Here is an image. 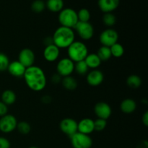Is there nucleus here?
I'll use <instances>...</instances> for the list:
<instances>
[{
	"label": "nucleus",
	"mask_w": 148,
	"mask_h": 148,
	"mask_svg": "<svg viewBox=\"0 0 148 148\" xmlns=\"http://www.w3.org/2000/svg\"><path fill=\"white\" fill-rule=\"evenodd\" d=\"M44 43L46 44V46H49V45H51V44H53L52 37H47L46 38H45Z\"/></svg>",
	"instance_id": "58836bf2"
},
{
	"label": "nucleus",
	"mask_w": 148,
	"mask_h": 148,
	"mask_svg": "<svg viewBox=\"0 0 148 148\" xmlns=\"http://www.w3.org/2000/svg\"><path fill=\"white\" fill-rule=\"evenodd\" d=\"M26 68L18 61H13L9 64L7 71L12 76L17 78L23 77Z\"/></svg>",
	"instance_id": "dca6fc26"
},
{
	"label": "nucleus",
	"mask_w": 148,
	"mask_h": 148,
	"mask_svg": "<svg viewBox=\"0 0 148 148\" xmlns=\"http://www.w3.org/2000/svg\"><path fill=\"white\" fill-rule=\"evenodd\" d=\"M103 22L107 27H112L116 23V18L112 12L104 13V15L103 17Z\"/></svg>",
	"instance_id": "bb28decb"
},
{
	"label": "nucleus",
	"mask_w": 148,
	"mask_h": 148,
	"mask_svg": "<svg viewBox=\"0 0 148 148\" xmlns=\"http://www.w3.org/2000/svg\"><path fill=\"white\" fill-rule=\"evenodd\" d=\"M94 112L97 116L98 119L107 120L110 118L112 114V109L109 104L107 103L101 101L97 103L94 107Z\"/></svg>",
	"instance_id": "f8f14e48"
},
{
	"label": "nucleus",
	"mask_w": 148,
	"mask_h": 148,
	"mask_svg": "<svg viewBox=\"0 0 148 148\" xmlns=\"http://www.w3.org/2000/svg\"><path fill=\"white\" fill-rule=\"evenodd\" d=\"M98 7L104 13L112 12L120 4V0H98Z\"/></svg>",
	"instance_id": "f3484780"
},
{
	"label": "nucleus",
	"mask_w": 148,
	"mask_h": 148,
	"mask_svg": "<svg viewBox=\"0 0 148 148\" xmlns=\"http://www.w3.org/2000/svg\"><path fill=\"white\" fill-rule=\"evenodd\" d=\"M62 77L59 75V74H53L51 77V82L54 84H58L62 82Z\"/></svg>",
	"instance_id": "f704fd0d"
},
{
	"label": "nucleus",
	"mask_w": 148,
	"mask_h": 148,
	"mask_svg": "<svg viewBox=\"0 0 148 148\" xmlns=\"http://www.w3.org/2000/svg\"><path fill=\"white\" fill-rule=\"evenodd\" d=\"M59 55H60V49H59L54 44L46 46L43 50V57L49 62H53L57 60L59 57Z\"/></svg>",
	"instance_id": "4468645a"
},
{
	"label": "nucleus",
	"mask_w": 148,
	"mask_h": 148,
	"mask_svg": "<svg viewBox=\"0 0 148 148\" xmlns=\"http://www.w3.org/2000/svg\"><path fill=\"white\" fill-rule=\"evenodd\" d=\"M23 78L27 86L36 92L43 90L47 84V79L44 71L35 65L26 68Z\"/></svg>",
	"instance_id": "f257e3e1"
},
{
	"label": "nucleus",
	"mask_w": 148,
	"mask_h": 148,
	"mask_svg": "<svg viewBox=\"0 0 148 148\" xmlns=\"http://www.w3.org/2000/svg\"><path fill=\"white\" fill-rule=\"evenodd\" d=\"M101 60V62H105V61H108L111 59V50H110V47H107V46H102L99 48L98 50V52L96 53Z\"/></svg>",
	"instance_id": "b1692460"
},
{
	"label": "nucleus",
	"mask_w": 148,
	"mask_h": 148,
	"mask_svg": "<svg viewBox=\"0 0 148 148\" xmlns=\"http://www.w3.org/2000/svg\"><path fill=\"white\" fill-rule=\"evenodd\" d=\"M36 56L33 50L28 48L22 49L18 55V62H20L25 68L34 65Z\"/></svg>",
	"instance_id": "9d476101"
},
{
	"label": "nucleus",
	"mask_w": 148,
	"mask_h": 148,
	"mask_svg": "<svg viewBox=\"0 0 148 148\" xmlns=\"http://www.w3.org/2000/svg\"><path fill=\"white\" fill-rule=\"evenodd\" d=\"M110 50H111V56H113L115 58H120L124 55V48L121 43H116L113 46L110 47Z\"/></svg>",
	"instance_id": "393cba45"
},
{
	"label": "nucleus",
	"mask_w": 148,
	"mask_h": 148,
	"mask_svg": "<svg viewBox=\"0 0 148 148\" xmlns=\"http://www.w3.org/2000/svg\"><path fill=\"white\" fill-rule=\"evenodd\" d=\"M53 43L59 49H67L75 40V34L73 29L60 26L53 33Z\"/></svg>",
	"instance_id": "f03ea898"
},
{
	"label": "nucleus",
	"mask_w": 148,
	"mask_h": 148,
	"mask_svg": "<svg viewBox=\"0 0 148 148\" xmlns=\"http://www.w3.org/2000/svg\"><path fill=\"white\" fill-rule=\"evenodd\" d=\"M46 7L52 12H59L64 9L63 0H48Z\"/></svg>",
	"instance_id": "412c9836"
},
{
	"label": "nucleus",
	"mask_w": 148,
	"mask_h": 148,
	"mask_svg": "<svg viewBox=\"0 0 148 148\" xmlns=\"http://www.w3.org/2000/svg\"><path fill=\"white\" fill-rule=\"evenodd\" d=\"M120 108L123 113L127 114H132L137 109V103L131 98H127L122 101L120 104Z\"/></svg>",
	"instance_id": "a211bd4d"
},
{
	"label": "nucleus",
	"mask_w": 148,
	"mask_h": 148,
	"mask_svg": "<svg viewBox=\"0 0 148 148\" xmlns=\"http://www.w3.org/2000/svg\"><path fill=\"white\" fill-rule=\"evenodd\" d=\"M57 74L62 77L71 76L75 71V62L69 58H63L59 61L56 65Z\"/></svg>",
	"instance_id": "1a4fd4ad"
},
{
	"label": "nucleus",
	"mask_w": 148,
	"mask_h": 148,
	"mask_svg": "<svg viewBox=\"0 0 148 148\" xmlns=\"http://www.w3.org/2000/svg\"><path fill=\"white\" fill-rule=\"evenodd\" d=\"M11 143L4 137H0V148H10Z\"/></svg>",
	"instance_id": "473e14b6"
},
{
	"label": "nucleus",
	"mask_w": 148,
	"mask_h": 148,
	"mask_svg": "<svg viewBox=\"0 0 148 148\" xmlns=\"http://www.w3.org/2000/svg\"><path fill=\"white\" fill-rule=\"evenodd\" d=\"M142 79L140 76L137 75H131L127 77V84L130 88L137 89L142 85Z\"/></svg>",
	"instance_id": "5701e85b"
},
{
	"label": "nucleus",
	"mask_w": 148,
	"mask_h": 148,
	"mask_svg": "<svg viewBox=\"0 0 148 148\" xmlns=\"http://www.w3.org/2000/svg\"><path fill=\"white\" fill-rule=\"evenodd\" d=\"M137 148H148V143L146 140H143L137 145Z\"/></svg>",
	"instance_id": "4c0bfd02"
},
{
	"label": "nucleus",
	"mask_w": 148,
	"mask_h": 148,
	"mask_svg": "<svg viewBox=\"0 0 148 148\" xmlns=\"http://www.w3.org/2000/svg\"><path fill=\"white\" fill-rule=\"evenodd\" d=\"M68 58L73 62L85 60L88 54V49L82 41H75L67 48Z\"/></svg>",
	"instance_id": "7ed1b4c3"
},
{
	"label": "nucleus",
	"mask_w": 148,
	"mask_h": 148,
	"mask_svg": "<svg viewBox=\"0 0 148 148\" xmlns=\"http://www.w3.org/2000/svg\"><path fill=\"white\" fill-rule=\"evenodd\" d=\"M86 63V64L88 65V66L89 67V69H96L97 68L99 67L100 65L101 64V60L100 59V58L98 57V55L96 53H88V56H86V58L84 60Z\"/></svg>",
	"instance_id": "aec40b11"
},
{
	"label": "nucleus",
	"mask_w": 148,
	"mask_h": 148,
	"mask_svg": "<svg viewBox=\"0 0 148 148\" xmlns=\"http://www.w3.org/2000/svg\"><path fill=\"white\" fill-rule=\"evenodd\" d=\"M17 129L18 130L19 132L22 134H29L30 132V130H31V127H30V124L27 123V121H22L20 122H17Z\"/></svg>",
	"instance_id": "cd10ccee"
},
{
	"label": "nucleus",
	"mask_w": 148,
	"mask_h": 148,
	"mask_svg": "<svg viewBox=\"0 0 148 148\" xmlns=\"http://www.w3.org/2000/svg\"><path fill=\"white\" fill-rule=\"evenodd\" d=\"M17 120L12 114H6L0 118V131L4 134L11 133L16 130Z\"/></svg>",
	"instance_id": "0eeeda50"
},
{
	"label": "nucleus",
	"mask_w": 148,
	"mask_h": 148,
	"mask_svg": "<svg viewBox=\"0 0 148 148\" xmlns=\"http://www.w3.org/2000/svg\"><path fill=\"white\" fill-rule=\"evenodd\" d=\"M107 126V120L102 119H97L94 121V130L97 132H102Z\"/></svg>",
	"instance_id": "2f4dec72"
},
{
	"label": "nucleus",
	"mask_w": 148,
	"mask_h": 148,
	"mask_svg": "<svg viewBox=\"0 0 148 148\" xmlns=\"http://www.w3.org/2000/svg\"><path fill=\"white\" fill-rule=\"evenodd\" d=\"M70 137V142L73 148H91L92 140L89 135L76 132Z\"/></svg>",
	"instance_id": "39448f33"
},
{
	"label": "nucleus",
	"mask_w": 148,
	"mask_h": 148,
	"mask_svg": "<svg viewBox=\"0 0 148 148\" xmlns=\"http://www.w3.org/2000/svg\"><path fill=\"white\" fill-rule=\"evenodd\" d=\"M74 29H75L77 33L82 40H88L92 38L94 36V27L89 22L85 23L78 21Z\"/></svg>",
	"instance_id": "423d86ee"
},
{
	"label": "nucleus",
	"mask_w": 148,
	"mask_h": 148,
	"mask_svg": "<svg viewBox=\"0 0 148 148\" xmlns=\"http://www.w3.org/2000/svg\"><path fill=\"white\" fill-rule=\"evenodd\" d=\"M1 101L8 106L13 105L15 103L16 100H17V95L14 91L7 89L3 91L1 93Z\"/></svg>",
	"instance_id": "6ab92c4d"
},
{
	"label": "nucleus",
	"mask_w": 148,
	"mask_h": 148,
	"mask_svg": "<svg viewBox=\"0 0 148 148\" xmlns=\"http://www.w3.org/2000/svg\"><path fill=\"white\" fill-rule=\"evenodd\" d=\"M86 79L88 84L90 86H99L104 80L103 73L98 69H92L87 74Z\"/></svg>",
	"instance_id": "ddd939ff"
},
{
	"label": "nucleus",
	"mask_w": 148,
	"mask_h": 148,
	"mask_svg": "<svg viewBox=\"0 0 148 148\" xmlns=\"http://www.w3.org/2000/svg\"><path fill=\"white\" fill-rule=\"evenodd\" d=\"M46 8V4L43 0H35L31 4V10L36 13H40Z\"/></svg>",
	"instance_id": "c85d7f7f"
},
{
	"label": "nucleus",
	"mask_w": 148,
	"mask_h": 148,
	"mask_svg": "<svg viewBox=\"0 0 148 148\" xmlns=\"http://www.w3.org/2000/svg\"><path fill=\"white\" fill-rule=\"evenodd\" d=\"M42 102L43 103H46V104H48V103H50L51 101V97L49 96V95H44V96L42 97Z\"/></svg>",
	"instance_id": "e433bc0d"
},
{
	"label": "nucleus",
	"mask_w": 148,
	"mask_h": 148,
	"mask_svg": "<svg viewBox=\"0 0 148 148\" xmlns=\"http://www.w3.org/2000/svg\"><path fill=\"white\" fill-rule=\"evenodd\" d=\"M62 84L64 88L67 90H74L77 88V81L72 76H67L63 77L62 79Z\"/></svg>",
	"instance_id": "4be33fe9"
},
{
	"label": "nucleus",
	"mask_w": 148,
	"mask_h": 148,
	"mask_svg": "<svg viewBox=\"0 0 148 148\" xmlns=\"http://www.w3.org/2000/svg\"><path fill=\"white\" fill-rule=\"evenodd\" d=\"M77 13L78 21L79 22H89L90 19V12L88 10L85 8H82L79 10Z\"/></svg>",
	"instance_id": "c756f323"
},
{
	"label": "nucleus",
	"mask_w": 148,
	"mask_h": 148,
	"mask_svg": "<svg viewBox=\"0 0 148 148\" xmlns=\"http://www.w3.org/2000/svg\"><path fill=\"white\" fill-rule=\"evenodd\" d=\"M7 112H8V107H7V106L4 104L2 101H0V117L7 114Z\"/></svg>",
	"instance_id": "72a5a7b5"
},
{
	"label": "nucleus",
	"mask_w": 148,
	"mask_h": 148,
	"mask_svg": "<svg viewBox=\"0 0 148 148\" xmlns=\"http://www.w3.org/2000/svg\"><path fill=\"white\" fill-rule=\"evenodd\" d=\"M119 34L116 30L112 28H107L100 34L99 40L102 46L111 47L118 42Z\"/></svg>",
	"instance_id": "6e6552de"
},
{
	"label": "nucleus",
	"mask_w": 148,
	"mask_h": 148,
	"mask_svg": "<svg viewBox=\"0 0 148 148\" xmlns=\"http://www.w3.org/2000/svg\"><path fill=\"white\" fill-rule=\"evenodd\" d=\"M59 128L64 134L71 137L77 132V122L72 118H65L61 121Z\"/></svg>",
	"instance_id": "9b49d317"
},
{
	"label": "nucleus",
	"mask_w": 148,
	"mask_h": 148,
	"mask_svg": "<svg viewBox=\"0 0 148 148\" xmlns=\"http://www.w3.org/2000/svg\"><path fill=\"white\" fill-rule=\"evenodd\" d=\"M58 20L61 26L73 29L78 23L77 13L72 8L63 9L59 12Z\"/></svg>",
	"instance_id": "20e7f679"
},
{
	"label": "nucleus",
	"mask_w": 148,
	"mask_h": 148,
	"mask_svg": "<svg viewBox=\"0 0 148 148\" xmlns=\"http://www.w3.org/2000/svg\"><path fill=\"white\" fill-rule=\"evenodd\" d=\"M89 67L86 64L85 61H80L75 63V71L81 76L86 75L88 73Z\"/></svg>",
	"instance_id": "a878e982"
},
{
	"label": "nucleus",
	"mask_w": 148,
	"mask_h": 148,
	"mask_svg": "<svg viewBox=\"0 0 148 148\" xmlns=\"http://www.w3.org/2000/svg\"><path fill=\"white\" fill-rule=\"evenodd\" d=\"M94 131V120L90 118H85L77 122L78 132L89 135Z\"/></svg>",
	"instance_id": "2eb2a0df"
},
{
	"label": "nucleus",
	"mask_w": 148,
	"mask_h": 148,
	"mask_svg": "<svg viewBox=\"0 0 148 148\" xmlns=\"http://www.w3.org/2000/svg\"><path fill=\"white\" fill-rule=\"evenodd\" d=\"M10 62L8 56L4 53H0V72L7 70Z\"/></svg>",
	"instance_id": "7c9ffc66"
},
{
	"label": "nucleus",
	"mask_w": 148,
	"mask_h": 148,
	"mask_svg": "<svg viewBox=\"0 0 148 148\" xmlns=\"http://www.w3.org/2000/svg\"><path fill=\"white\" fill-rule=\"evenodd\" d=\"M29 148H38V147H35V146H32V147H30Z\"/></svg>",
	"instance_id": "ea45409f"
},
{
	"label": "nucleus",
	"mask_w": 148,
	"mask_h": 148,
	"mask_svg": "<svg viewBox=\"0 0 148 148\" xmlns=\"http://www.w3.org/2000/svg\"><path fill=\"white\" fill-rule=\"evenodd\" d=\"M142 121H143V124H144L145 127H147L148 126V112L147 111L145 112V114L143 115V117H142Z\"/></svg>",
	"instance_id": "c9c22d12"
}]
</instances>
